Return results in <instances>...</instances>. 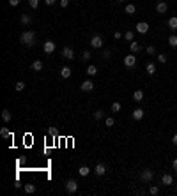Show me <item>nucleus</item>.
I'll return each mask as SVG.
<instances>
[{"label": "nucleus", "mask_w": 177, "mask_h": 196, "mask_svg": "<svg viewBox=\"0 0 177 196\" xmlns=\"http://www.w3.org/2000/svg\"><path fill=\"white\" fill-rule=\"evenodd\" d=\"M20 43L25 46H34L36 44V32L34 30H25L20 35Z\"/></svg>", "instance_id": "nucleus-1"}, {"label": "nucleus", "mask_w": 177, "mask_h": 196, "mask_svg": "<svg viewBox=\"0 0 177 196\" xmlns=\"http://www.w3.org/2000/svg\"><path fill=\"white\" fill-rule=\"evenodd\" d=\"M152 178H154V171H152V170H142V173H140V180L143 182V184L151 182Z\"/></svg>", "instance_id": "nucleus-2"}, {"label": "nucleus", "mask_w": 177, "mask_h": 196, "mask_svg": "<svg viewBox=\"0 0 177 196\" xmlns=\"http://www.w3.org/2000/svg\"><path fill=\"white\" fill-rule=\"evenodd\" d=\"M66 191H67L69 194L76 193V191H78V182H76V180H73V178H69V180L66 182Z\"/></svg>", "instance_id": "nucleus-3"}, {"label": "nucleus", "mask_w": 177, "mask_h": 196, "mask_svg": "<svg viewBox=\"0 0 177 196\" xmlns=\"http://www.w3.org/2000/svg\"><path fill=\"white\" fill-rule=\"evenodd\" d=\"M94 81L92 80H85L83 83H82V85H80V88H82V92H92L94 90Z\"/></svg>", "instance_id": "nucleus-4"}, {"label": "nucleus", "mask_w": 177, "mask_h": 196, "mask_svg": "<svg viewBox=\"0 0 177 196\" xmlns=\"http://www.w3.org/2000/svg\"><path fill=\"white\" fill-rule=\"evenodd\" d=\"M135 64H137V57H135V53H131V55H126L124 57V65L126 67H135Z\"/></svg>", "instance_id": "nucleus-5"}, {"label": "nucleus", "mask_w": 177, "mask_h": 196, "mask_svg": "<svg viewBox=\"0 0 177 196\" xmlns=\"http://www.w3.org/2000/svg\"><path fill=\"white\" fill-rule=\"evenodd\" d=\"M91 46L92 48H103V37L99 35V34H96V35H92V39H91Z\"/></svg>", "instance_id": "nucleus-6"}, {"label": "nucleus", "mask_w": 177, "mask_h": 196, "mask_svg": "<svg viewBox=\"0 0 177 196\" xmlns=\"http://www.w3.org/2000/svg\"><path fill=\"white\" fill-rule=\"evenodd\" d=\"M43 50H44V53H48V55H51L53 51H55V43L51 39H48V41H44V44H43Z\"/></svg>", "instance_id": "nucleus-7"}, {"label": "nucleus", "mask_w": 177, "mask_h": 196, "mask_svg": "<svg viewBox=\"0 0 177 196\" xmlns=\"http://www.w3.org/2000/svg\"><path fill=\"white\" fill-rule=\"evenodd\" d=\"M62 57L66 60H73V59H75V51H73V48H69V46L62 48Z\"/></svg>", "instance_id": "nucleus-8"}, {"label": "nucleus", "mask_w": 177, "mask_h": 196, "mask_svg": "<svg viewBox=\"0 0 177 196\" xmlns=\"http://www.w3.org/2000/svg\"><path fill=\"white\" fill-rule=\"evenodd\" d=\"M138 34H147L149 32V25H147L145 21H140V23H137V29H135Z\"/></svg>", "instance_id": "nucleus-9"}, {"label": "nucleus", "mask_w": 177, "mask_h": 196, "mask_svg": "<svg viewBox=\"0 0 177 196\" xmlns=\"http://www.w3.org/2000/svg\"><path fill=\"white\" fill-rule=\"evenodd\" d=\"M94 171H96V175H97V177H103V175L106 173V166L103 164V163H97V164H96V168H94Z\"/></svg>", "instance_id": "nucleus-10"}, {"label": "nucleus", "mask_w": 177, "mask_h": 196, "mask_svg": "<svg viewBox=\"0 0 177 196\" xmlns=\"http://www.w3.org/2000/svg\"><path fill=\"white\" fill-rule=\"evenodd\" d=\"M167 9H168V4L165 2V0H161V2H158V5H156V11L159 12V14H165V12H167Z\"/></svg>", "instance_id": "nucleus-11"}, {"label": "nucleus", "mask_w": 177, "mask_h": 196, "mask_svg": "<svg viewBox=\"0 0 177 196\" xmlns=\"http://www.w3.org/2000/svg\"><path fill=\"white\" fill-rule=\"evenodd\" d=\"M143 113H145V111H143L142 108H137V110H133L131 117H133V120H142V118H143Z\"/></svg>", "instance_id": "nucleus-12"}, {"label": "nucleus", "mask_w": 177, "mask_h": 196, "mask_svg": "<svg viewBox=\"0 0 177 196\" xmlns=\"http://www.w3.org/2000/svg\"><path fill=\"white\" fill-rule=\"evenodd\" d=\"M161 184H163V186H172L174 184V177L168 175V173H165L163 177H161Z\"/></svg>", "instance_id": "nucleus-13"}, {"label": "nucleus", "mask_w": 177, "mask_h": 196, "mask_svg": "<svg viewBox=\"0 0 177 196\" xmlns=\"http://www.w3.org/2000/svg\"><path fill=\"white\" fill-rule=\"evenodd\" d=\"M133 101H135V103H142V101H143V92H142L140 88L133 92Z\"/></svg>", "instance_id": "nucleus-14"}, {"label": "nucleus", "mask_w": 177, "mask_h": 196, "mask_svg": "<svg viewBox=\"0 0 177 196\" xmlns=\"http://www.w3.org/2000/svg\"><path fill=\"white\" fill-rule=\"evenodd\" d=\"M129 50H131V53H140L142 51V46H140V43H137V41H131Z\"/></svg>", "instance_id": "nucleus-15"}, {"label": "nucleus", "mask_w": 177, "mask_h": 196, "mask_svg": "<svg viewBox=\"0 0 177 196\" xmlns=\"http://www.w3.org/2000/svg\"><path fill=\"white\" fill-rule=\"evenodd\" d=\"M0 136L5 138V140H11V138H12V133H11L7 127H2V129H0Z\"/></svg>", "instance_id": "nucleus-16"}, {"label": "nucleus", "mask_w": 177, "mask_h": 196, "mask_svg": "<svg viewBox=\"0 0 177 196\" xmlns=\"http://www.w3.org/2000/svg\"><path fill=\"white\" fill-rule=\"evenodd\" d=\"M168 29L170 30H177V16H172L168 20Z\"/></svg>", "instance_id": "nucleus-17"}, {"label": "nucleus", "mask_w": 177, "mask_h": 196, "mask_svg": "<svg viewBox=\"0 0 177 196\" xmlns=\"http://www.w3.org/2000/svg\"><path fill=\"white\" fill-rule=\"evenodd\" d=\"M32 71H37V73L43 71V62L41 60H34L32 62Z\"/></svg>", "instance_id": "nucleus-18"}, {"label": "nucleus", "mask_w": 177, "mask_h": 196, "mask_svg": "<svg viewBox=\"0 0 177 196\" xmlns=\"http://www.w3.org/2000/svg\"><path fill=\"white\" fill-rule=\"evenodd\" d=\"M60 76L67 80V78L71 76V67H67V65H66V67H62V69H60Z\"/></svg>", "instance_id": "nucleus-19"}, {"label": "nucleus", "mask_w": 177, "mask_h": 196, "mask_svg": "<svg viewBox=\"0 0 177 196\" xmlns=\"http://www.w3.org/2000/svg\"><path fill=\"white\" fill-rule=\"evenodd\" d=\"M2 118H4V122H11V118H12V115H11V111L9 110H2Z\"/></svg>", "instance_id": "nucleus-20"}, {"label": "nucleus", "mask_w": 177, "mask_h": 196, "mask_svg": "<svg viewBox=\"0 0 177 196\" xmlns=\"http://www.w3.org/2000/svg\"><path fill=\"white\" fill-rule=\"evenodd\" d=\"M87 74L91 76V78L96 76V74H97V67H96V65H89V67H87Z\"/></svg>", "instance_id": "nucleus-21"}, {"label": "nucleus", "mask_w": 177, "mask_h": 196, "mask_svg": "<svg viewBox=\"0 0 177 196\" xmlns=\"http://www.w3.org/2000/svg\"><path fill=\"white\" fill-rule=\"evenodd\" d=\"M145 69H147V74H151V76L156 73V65H154L152 62H149V64H147V65H145Z\"/></svg>", "instance_id": "nucleus-22"}, {"label": "nucleus", "mask_w": 177, "mask_h": 196, "mask_svg": "<svg viewBox=\"0 0 177 196\" xmlns=\"http://www.w3.org/2000/svg\"><path fill=\"white\" fill-rule=\"evenodd\" d=\"M124 11H126V14H135V12H137V7L133 5V4H128V5L124 7Z\"/></svg>", "instance_id": "nucleus-23"}, {"label": "nucleus", "mask_w": 177, "mask_h": 196, "mask_svg": "<svg viewBox=\"0 0 177 196\" xmlns=\"http://www.w3.org/2000/svg\"><path fill=\"white\" fill-rule=\"evenodd\" d=\"M78 173H80L82 177H87L89 173H91V168H89V166H80V170H78Z\"/></svg>", "instance_id": "nucleus-24"}, {"label": "nucleus", "mask_w": 177, "mask_h": 196, "mask_svg": "<svg viewBox=\"0 0 177 196\" xmlns=\"http://www.w3.org/2000/svg\"><path fill=\"white\" fill-rule=\"evenodd\" d=\"M25 193L27 194H34L36 193V186L34 184H25Z\"/></svg>", "instance_id": "nucleus-25"}, {"label": "nucleus", "mask_w": 177, "mask_h": 196, "mask_svg": "<svg viewBox=\"0 0 177 196\" xmlns=\"http://www.w3.org/2000/svg\"><path fill=\"white\" fill-rule=\"evenodd\" d=\"M124 39L131 43V41L135 39V32H133V30H128V32H124Z\"/></svg>", "instance_id": "nucleus-26"}, {"label": "nucleus", "mask_w": 177, "mask_h": 196, "mask_svg": "<svg viewBox=\"0 0 177 196\" xmlns=\"http://www.w3.org/2000/svg\"><path fill=\"white\" fill-rule=\"evenodd\" d=\"M168 46L177 48V35H170V37H168Z\"/></svg>", "instance_id": "nucleus-27"}, {"label": "nucleus", "mask_w": 177, "mask_h": 196, "mask_svg": "<svg viewBox=\"0 0 177 196\" xmlns=\"http://www.w3.org/2000/svg\"><path fill=\"white\" fill-rule=\"evenodd\" d=\"M20 21H21L23 25H28L32 20H30V16H28V14H21V16H20Z\"/></svg>", "instance_id": "nucleus-28"}, {"label": "nucleus", "mask_w": 177, "mask_h": 196, "mask_svg": "<svg viewBox=\"0 0 177 196\" xmlns=\"http://www.w3.org/2000/svg\"><path fill=\"white\" fill-rule=\"evenodd\" d=\"M92 117H94L96 120H101L103 117H105V111H101V110H97V111H94V113H92Z\"/></svg>", "instance_id": "nucleus-29"}, {"label": "nucleus", "mask_w": 177, "mask_h": 196, "mask_svg": "<svg viewBox=\"0 0 177 196\" xmlns=\"http://www.w3.org/2000/svg\"><path fill=\"white\" fill-rule=\"evenodd\" d=\"M14 88H16L18 92H21V90L25 88V81H18V83H16V85H14Z\"/></svg>", "instance_id": "nucleus-30"}, {"label": "nucleus", "mask_w": 177, "mask_h": 196, "mask_svg": "<svg viewBox=\"0 0 177 196\" xmlns=\"http://www.w3.org/2000/svg\"><path fill=\"white\" fill-rule=\"evenodd\" d=\"M28 5H30L32 9H37L39 7V0H28Z\"/></svg>", "instance_id": "nucleus-31"}, {"label": "nucleus", "mask_w": 177, "mask_h": 196, "mask_svg": "<svg viewBox=\"0 0 177 196\" xmlns=\"http://www.w3.org/2000/svg\"><path fill=\"white\" fill-rule=\"evenodd\" d=\"M105 124H106V127H112V125L115 124V120H113L112 117H106V118H105Z\"/></svg>", "instance_id": "nucleus-32"}, {"label": "nucleus", "mask_w": 177, "mask_h": 196, "mask_svg": "<svg viewBox=\"0 0 177 196\" xmlns=\"http://www.w3.org/2000/svg\"><path fill=\"white\" fill-rule=\"evenodd\" d=\"M112 111H113V113L121 111V103H113V104H112Z\"/></svg>", "instance_id": "nucleus-33"}, {"label": "nucleus", "mask_w": 177, "mask_h": 196, "mask_svg": "<svg viewBox=\"0 0 177 196\" xmlns=\"http://www.w3.org/2000/svg\"><path fill=\"white\" fill-rule=\"evenodd\" d=\"M101 57H103V59H110V57H112V51H110V50H103Z\"/></svg>", "instance_id": "nucleus-34"}, {"label": "nucleus", "mask_w": 177, "mask_h": 196, "mask_svg": "<svg viewBox=\"0 0 177 196\" xmlns=\"http://www.w3.org/2000/svg\"><path fill=\"white\" fill-rule=\"evenodd\" d=\"M158 62H161V64H167V55L159 53V55H158Z\"/></svg>", "instance_id": "nucleus-35"}, {"label": "nucleus", "mask_w": 177, "mask_h": 196, "mask_svg": "<svg viewBox=\"0 0 177 196\" xmlns=\"http://www.w3.org/2000/svg\"><path fill=\"white\" fill-rule=\"evenodd\" d=\"M82 59L83 60H91V51H83L82 53Z\"/></svg>", "instance_id": "nucleus-36"}, {"label": "nucleus", "mask_w": 177, "mask_h": 196, "mask_svg": "<svg viewBox=\"0 0 177 196\" xmlns=\"http://www.w3.org/2000/svg\"><path fill=\"white\" fill-rule=\"evenodd\" d=\"M149 193H151V194L154 196V194H158V193H159V187H156V186H152V187L149 189Z\"/></svg>", "instance_id": "nucleus-37"}, {"label": "nucleus", "mask_w": 177, "mask_h": 196, "mask_svg": "<svg viewBox=\"0 0 177 196\" xmlns=\"http://www.w3.org/2000/svg\"><path fill=\"white\" fill-rule=\"evenodd\" d=\"M147 53H149V55H154V53H156V48H154V46H147Z\"/></svg>", "instance_id": "nucleus-38"}, {"label": "nucleus", "mask_w": 177, "mask_h": 196, "mask_svg": "<svg viewBox=\"0 0 177 196\" xmlns=\"http://www.w3.org/2000/svg\"><path fill=\"white\" fill-rule=\"evenodd\" d=\"M69 5V0H60V7H67Z\"/></svg>", "instance_id": "nucleus-39"}, {"label": "nucleus", "mask_w": 177, "mask_h": 196, "mask_svg": "<svg viewBox=\"0 0 177 196\" xmlns=\"http://www.w3.org/2000/svg\"><path fill=\"white\" fill-rule=\"evenodd\" d=\"M9 4H11L12 7H16V5L20 4V0H9Z\"/></svg>", "instance_id": "nucleus-40"}, {"label": "nucleus", "mask_w": 177, "mask_h": 196, "mask_svg": "<svg viewBox=\"0 0 177 196\" xmlns=\"http://www.w3.org/2000/svg\"><path fill=\"white\" fill-rule=\"evenodd\" d=\"M57 2V0H44V4H46V5H53Z\"/></svg>", "instance_id": "nucleus-41"}, {"label": "nucleus", "mask_w": 177, "mask_h": 196, "mask_svg": "<svg viewBox=\"0 0 177 196\" xmlns=\"http://www.w3.org/2000/svg\"><path fill=\"white\" fill-rule=\"evenodd\" d=\"M172 143H174V145H175V147H177V133H175V134H174V136H172Z\"/></svg>", "instance_id": "nucleus-42"}, {"label": "nucleus", "mask_w": 177, "mask_h": 196, "mask_svg": "<svg viewBox=\"0 0 177 196\" xmlns=\"http://www.w3.org/2000/svg\"><path fill=\"white\" fill-rule=\"evenodd\" d=\"M48 134H50V136H55V134H57V131L51 127V129H48Z\"/></svg>", "instance_id": "nucleus-43"}, {"label": "nucleus", "mask_w": 177, "mask_h": 196, "mask_svg": "<svg viewBox=\"0 0 177 196\" xmlns=\"http://www.w3.org/2000/svg\"><path fill=\"white\" fill-rule=\"evenodd\" d=\"M113 37H115V39H121V37H122V34H121V32H115V34H113Z\"/></svg>", "instance_id": "nucleus-44"}, {"label": "nucleus", "mask_w": 177, "mask_h": 196, "mask_svg": "<svg viewBox=\"0 0 177 196\" xmlns=\"http://www.w3.org/2000/svg\"><path fill=\"white\" fill-rule=\"evenodd\" d=\"M172 164H174V170H175V171H177V157H175V159H174V163H172Z\"/></svg>", "instance_id": "nucleus-45"}, {"label": "nucleus", "mask_w": 177, "mask_h": 196, "mask_svg": "<svg viewBox=\"0 0 177 196\" xmlns=\"http://www.w3.org/2000/svg\"><path fill=\"white\" fill-rule=\"evenodd\" d=\"M119 2H124V0H119Z\"/></svg>", "instance_id": "nucleus-46"}]
</instances>
